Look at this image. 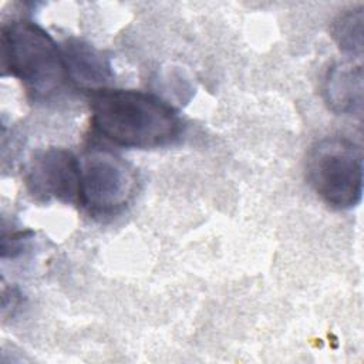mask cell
Returning a JSON list of instances; mask_svg holds the SVG:
<instances>
[{"mask_svg": "<svg viewBox=\"0 0 364 364\" xmlns=\"http://www.w3.org/2000/svg\"><path fill=\"white\" fill-rule=\"evenodd\" d=\"M90 107L95 131L124 148L168 146L181 138L183 129L182 119L168 102L144 91L97 90Z\"/></svg>", "mask_w": 364, "mask_h": 364, "instance_id": "1", "label": "cell"}, {"mask_svg": "<svg viewBox=\"0 0 364 364\" xmlns=\"http://www.w3.org/2000/svg\"><path fill=\"white\" fill-rule=\"evenodd\" d=\"M3 73L17 78L36 101L54 97L68 80L61 46L38 24L13 20L0 36Z\"/></svg>", "mask_w": 364, "mask_h": 364, "instance_id": "2", "label": "cell"}, {"mask_svg": "<svg viewBox=\"0 0 364 364\" xmlns=\"http://www.w3.org/2000/svg\"><path fill=\"white\" fill-rule=\"evenodd\" d=\"M307 179L318 198L333 209L350 210L361 202L364 155L347 136H326L307 155Z\"/></svg>", "mask_w": 364, "mask_h": 364, "instance_id": "3", "label": "cell"}, {"mask_svg": "<svg viewBox=\"0 0 364 364\" xmlns=\"http://www.w3.org/2000/svg\"><path fill=\"white\" fill-rule=\"evenodd\" d=\"M135 169L108 151H95L81 161L78 203L92 216L122 212L136 192Z\"/></svg>", "mask_w": 364, "mask_h": 364, "instance_id": "4", "label": "cell"}, {"mask_svg": "<svg viewBox=\"0 0 364 364\" xmlns=\"http://www.w3.org/2000/svg\"><path fill=\"white\" fill-rule=\"evenodd\" d=\"M81 161L68 149L50 146L38 149L26 168V186L40 202L78 203Z\"/></svg>", "mask_w": 364, "mask_h": 364, "instance_id": "5", "label": "cell"}, {"mask_svg": "<svg viewBox=\"0 0 364 364\" xmlns=\"http://www.w3.org/2000/svg\"><path fill=\"white\" fill-rule=\"evenodd\" d=\"M363 67L353 60L333 64L323 81V97L336 114L361 115L363 112Z\"/></svg>", "mask_w": 364, "mask_h": 364, "instance_id": "6", "label": "cell"}, {"mask_svg": "<svg viewBox=\"0 0 364 364\" xmlns=\"http://www.w3.org/2000/svg\"><path fill=\"white\" fill-rule=\"evenodd\" d=\"M68 78L78 87L97 91L107 88L112 81V68L108 58L91 44L71 38L61 46Z\"/></svg>", "mask_w": 364, "mask_h": 364, "instance_id": "7", "label": "cell"}, {"mask_svg": "<svg viewBox=\"0 0 364 364\" xmlns=\"http://www.w3.org/2000/svg\"><path fill=\"white\" fill-rule=\"evenodd\" d=\"M363 6L341 11L331 24V36L338 48L351 58H361L363 55V28L364 13Z\"/></svg>", "mask_w": 364, "mask_h": 364, "instance_id": "8", "label": "cell"}, {"mask_svg": "<svg viewBox=\"0 0 364 364\" xmlns=\"http://www.w3.org/2000/svg\"><path fill=\"white\" fill-rule=\"evenodd\" d=\"M33 233L26 230V232H14L10 236H3L1 240V256L4 257H16L17 255L21 253V250L26 247V243L31 239Z\"/></svg>", "mask_w": 364, "mask_h": 364, "instance_id": "9", "label": "cell"}]
</instances>
